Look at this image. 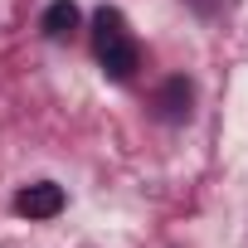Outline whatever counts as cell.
Wrapping results in <instances>:
<instances>
[{
    "label": "cell",
    "instance_id": "obj_1",
    "mask_svg": "<svg viewBox=\"0 0 248 248\" xmlns=\"http://www.w3.org/2000/svg\"><path fill=\"white\" fill-rule=\"evenodd\" d=\"M93 44H97V63H102V73H107L112 83H127V78L137 73L141 49H137V39H132V30H127V15H122L117 5H102V10L93 15Z\"/></svg>",
    "mask_w": 248,
    "mask_h": 248
},
{
    "label": "cell",
    "instance_id": "obj_2",
    "mask_svg": "<svg viewBox=\"0 0 248 248\" xmlns=\"http://www.w3.org/2000/svg\"><path fill=\"white\" fill-rule=\"evenodd\" d=\"M59 209H63V185H54V180H34L15 195V214H25V219H54Z\"/></svg>",
    "mask_w": 248,
    "mask_h": 248
},
{
    "label": "cell",
    "instance_id": "obj_3",
    "mask_svg": "<svg viewBox=\"0 0 248 248\" xmlns=\"http://www.w3.org/2000/svg\"><path fill=\"white\" fill-rule=\"evenodd\" d=\"M78 5H73V0H49V5H44V20H39V30L49 34V39H68L73 30H78Z\"/></svg>",
    "mask_w": 248,
    "mask_h": 248
},
{
    "label": "cell",
    "instance_id": "obj_4",
    "mask_svg": "<svg viewBox=\"0 0 248 248\" xmlns=\"http://www.w3.org/2000/svg\"><path fill=\"white\" fill-rule=\"evenodd\" d=\"M190 97H195L190 83H185V78H170V83L161 88V117H166V122H185V117H190Z\"/></svg>",
    "mask_w": 248,
    "mask_h": 248
}]
</instances>
